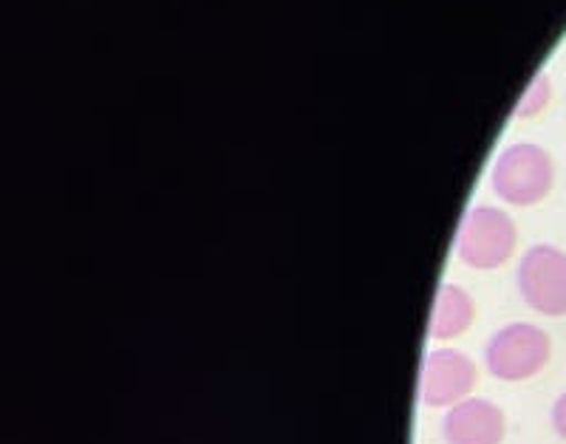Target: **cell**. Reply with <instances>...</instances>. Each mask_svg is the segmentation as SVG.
I'll return each mask as SVG.
<instances>
[{"label":"cell","mask_w":566,"mask_h":444,"mask_svg":"<svg viewBox=\"0 0 566 444\" xmlns=\"http://www.w3.org/2000/svg\"><path fill=\"white\" fill-rule=\"evenodd\" d=\"M553 427H555V433H558V436L566 442V391L560 393L553 405Z\"/></svg>","instance_id":"cell-9"},{"label":"cell","mask_w":566,"mask_h":444,"mask_svg":"<svg viewBox=\"0 0 566 444\" xmlns=\"http://www.w3.org/2000/svg\"><path fill=\"white\" fill-rule=\"evenodd\" d=\"M479 373L473 360L459 348H433L424 355L419 397L428 408H453L468 400Z\"/></svg>","instance_id":"cell-5"},{"label":"cell","mask_w":566,"mask_h":444,"mask_svg":"<svg viewBox=\"0 0 566 444\" xmlns=\"http://www.w3.org/2000/svg\"><path fill=\"white\" fill-rule=\"evenodd\" d=\"M515 284L530 309L544 317L566 315V252L535 244L522 255Z\"/></svg>","instance_id":"cell-4"},{"label":"cell","mask_w":566,"mask_h":444,"mask_svg":"<svg viewBox=\"0 0 566 444\" xmlns=\"http://www.w3.org/2000/svg\"><path fill=\"white\" fill-rule=\"evenodd\" d=\"M549 355H553V342L547 331L533 323H507L490 337L484 362L495 380L522 382L547 366Z\"/></svg>","instance_id":"cell-3"},{"label":"cell","mask_w":566,"mask_h":444,"mask_svg":"<svg viewBox=\"0 0 566 444\" xmlns=\"http://www.w3.org/2000/svg\"><path fill=\"white\" fill-rule=\"evenodd\" d=\"M442 436L448 444H502V408L482 397H468L459 405L448 408L442 419Z\"/></svg>","instance_id":"cell-6"},{"label":"cell","mask_w":566,"mask_h":444,"mask_svg":"<svg viewBox=\"0 0 566 444\" xmlns=\"http://www.w3.org/2000/svg\"><path fill=\"white\" fill-rule=\"evenodd\" d=\"M457 255L470 269H499L515 252V224L504 210L470 207L457 232Z\"/></svg>","instance_id":"cell-2"},{"label":"cell","mask_w":566,"mask_h":444,"mask_svg":"<svg viewBox=\"0 0 566 444\" xmlns=\"http://www.w3.org/2000/svg\"><path fill=\"white\" fill-rule=\"evenodd\" d=\"M549 97H553V85H549V77L547 74H538V77L530 83V88L524 91V97L518 99V108H515V114L535 116L538 110L547 108Z\"/></svg>","instance_id":"cell-8"},{"label":"cell","mask_w":566,"mask_h":444,"mask_svg":"<svg viewBox=\"0 0 566 444\" xmlns=\"http://www.w3.org/2000/svg\"><path fill=\"white\" fill-rule=\"evenodd\" d=\"M493 190L513 207H533L553 190V156L533 142L510 145L493 165Z\"/></svg>","instance_id":"cell-1"},{"label":"cell","mask_w":566,"mask_h":444,"mask_svg":"<svg viewBox=\"0 0 566 444\" xmlns=\"http://www.w3.org/2000/svg\"><path fill=\"white\" fill-rule=\"evenodd\" d=\"M473 315H476L473 297H470L462 286H439L431 306V320H428V337L437 342L457 340V337H462L464 331L470 329Z\"/></svg>","instance_id":"cell-7"}]
</instances>
